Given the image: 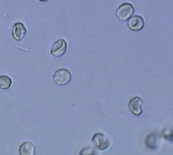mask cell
<instances>
[{
  "mask_svg": "<svg viewBox=\"0 0 173 155\" xmlns=\"http://www.w3.org/2000/svg\"><path fill=\"white\" fill-rule=\"evenodd\" d=\"M134 7L130 3H124L118 8L116 10L117 18L123 21H126L133 16L134 14Z\"/></svg>",
  "mask_w": 173,
  "mask_h": 155,
  "instance_id": "6da1fadb",
  "label": "cell"
},
{
  "mask_svg": "<svg viewBox=\"0 0 173 155\" xmlns=\"http://www.w3.org/2000/svg\"><path fill=\"white\" fill-rule=\"evenodd\" d=\"M143 100L140 97L135 96L130 100L129 108L131 113L136 116H139L143 113Z\"/></svg>",
  "mask_w": 173,
  "mask_h": 155,
  "instance_id": "5b68a950",
  "label": "cell"
},
{
  "mask_svg": "<svg viewBox=\"0 0 173 155\" xmlns=\"http://www.w3.org/2000/svg\"><path fill=\"white\" fill-rule=\"evenodd\" d=\"M91 142L95 148L100 150H104L109 147V139L104 134L96 133L93 135Z\"/></svg>",
  "mask_w": 173,
  "mask_h": 155,
  "instance_id": "3957f363",
  "label": "cell"
},
{
  "mask_svg": "<svg viewBox=\"0 0 173 155\" xmlns=\"http://www.w3.org/2000/svg\"><path fill=\"white\" fill-rule=\"evenodd\" d=\"M12 79L7 75L0 76V89L2 90H7L12 85Z\"/></svg>",
  "mask_w": 173,
  "mask_h": 155,
  "instance_id": "9c48e42d",
  "label": "cell"
},
{
  "mask_svg": "<svg viewBox=\"0 0 173 155\" xmlns=\"http://www.w3.org/2000/svg\"><path fill=\"white\" fill-rule=\"evenodd\" d=\"M78 155H98V153L93 148L87 147L82 149Z\"/></svg>",
  "mask_w": 173,
  "mask_h": 155,
  "instance_id": "30bf717a",
  "label": "cell"
},
{
  "mask_svg": "<svg viewBox=\"0 0 173 155\" xmlns=\"http://www.w3.org/2000/svg\"><path fill=\"white\" fill-rule=\"evenodd\" d=\"M67 43L64 39H59L53 44L51 49V54L55 57H61L66 53Z\"/></svg>",
  "mask_w": 173,
  "mask_h": 155,
  "instance_id": "277c9868",
  "label": "cell"
},
{
  "mask_svg": "<svg viewBox=\"0 0 173 155\" xmlns=\"http://www.w3.org/2000/svg\"><path fill=\"white\" fill-rule=\"evenodd\" d=\"M19 154L20 155H35V146L30 142L22 143L19 147Z\"/></svg>",
  "mask_w": 173,
  "mask_h": 155,
  "instance_id": "ba28073f",
  "label": "cell"
},
{
  "mask_svg": "<svg viewBox=\"0 0 173 155\" xmlns=\"http://www.w3.org/2000/svg\"><path fill=\"white\" fill-rule=\"evenodd\" d=\"M53 81L59 85H65L69 84L72 79L70 72L66 68H59L56 71L53 77Z\"/></svg>",
  "mask_w": 173,
  "mask_h": 155,
  "instance_id": "7a4b0ae2",
  "label": "cell"
},
{
  "mask_svg": "<svg viewBox=\"0 0 173 155\" xmlns=\"http://www.w3.org/2000/svg\"><path fill=\"white\" fill-rule=\"evenodd\" d=\"M12 37L16 41H21L27 33V29L22 22H16L12 28Z\"/></svg>",
  "mask_w": 173,
  "mask_h": 155,
  "instance_id": "52a82bcc",
  "label": "cell"
},
{
  "mask_svg": "<svg viewBox=\"0 0 173 155\" xmlns=\"http://www.w3.org/2000/svg\"><path fill=\"white\" fill-rule=\"evenodd\" d=\"M128 26L132 31H141L144 27V20L142 17L139 15L133 16L129 19Z\"/></svg>",
  "mask_w": 173,
  "mask_h": 155,
  "instance_id": "8992f818",
  "label": "cell"
}]
</instances>
